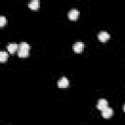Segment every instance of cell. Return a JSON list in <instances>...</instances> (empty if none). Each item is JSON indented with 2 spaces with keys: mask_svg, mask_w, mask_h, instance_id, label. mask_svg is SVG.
I'll return each mask as SVG.
<instances>
[{
  "mask_svg": "<svg viewBox=\"0 0 125 125\" xmlns=\"http://www.w3.org/2000/svg\"><path fill=\"white\" fill-rule=\"evenodd\" d=\"M112 114H113V110H112V108L109 107V106H107V107H105L104 109L102 110V115H103V117H104V118H109V117H111Z\"/></svg>",
  "mask_w": 125,
  "mask_h": 125,
  "instance_id": "3957f363",
  "label": "cell"
},
{
  "mask_svg": "<svg viewBox=\"0 0 125 125\" xmlns=\"http://www.w3.org/2000/svg\"><path fill=\"white\" fill-rule=\"evenodd\" d=\"M83 49H84V44H83V42L78 41V42L74 43V45H73V50H74V52H76V53H81V52L83 51Z\"/></svg>",
  "mask_w": 125,
  "mask_h": 125,
  "instance_id": "5b68a950",
  "label": "cell"
},
{
  "mask_svg": "<svg viewBox=\"0 0 125 125\" xmlns=\"http://www.w3.org/2000/svg\"><path fill=\"white\" fill-rule=\"evenodd\" d=\"M98 38H99L100 41L105 42L107 39H109V34H108L106 31H101V32L98 34Z\"/></svg>",
  "mask_w": 125,
  "mask_h": 125,
  "instance_id": "ba28073f",
  "label": "cell"
},
{
  "mask_svg": "<svg viewBox=\"0 0 125 125\" xmlns=\"http://www.w3.org/2000/svg\"><path fill=\"white\" fill-rule=\"evenodd\" d=\"M79 15H80V13H79L78 10H76V9H71V10L68 12V19H69V20H72V21H75V20L79 17Z\"/></svg>",
  "mask_w": 125,
  "mask_h": 125,
  "instance_id": "7a4b0ae2",
  "label": "cell"
},
{
  "mask_svg": "<svg viewBox=\"0 0 125 125\" xmlns=\"http://www.w3.org/2000/svg\"><path fill=\"white\" fill-rule=\"evenodd\" d=\"M8 53L7 52H5V51H1L0 52V62H6V60L8 59Z\"/></svg>",
  "mask_w": 125,
  "mask_h": 125,
  "instance_id": "30bf717a",
  "label": "cell"
},
{
  "mask_svg": "<svg viewBox=\"0 0 125 125\" xmlns=\"http://www.w3.org/2000/svg\"><path fill=\"white\" fill-rule=\"evenodd\" d=\"M30 46L26 42H21L19 44V50H18V56L20 58H25L28 56Z\"/></svg>",
  "mask_w": 125,
  "mask_h": 125,
  "instance_id": "6da1fadb",
  "label": "cell"
},
{
  "mask_svg": "<svg viewBox=\"0 0 125 125\" xmlns=\"http://www.w3.org/2000/svg\"><path fill=\"white\" fill-rule=\"evenodd\" d=\"M68 84H69V82H68V80H67V78L66 77H62L59 81H58V86L60 87V88H66L67 86H68Z\"/></svg>",
  "mask_w": 125,
  "mask_h": 125,
  "instance_id": "8992f818",
  "label": "cell"
},
{
  "mask_svg": "<svg viewBox=\"0 0 125 125\" xmlns=\"http://www.w3.org/2000/svg\"><path fill=\"white\" fill-rule=\"evenodd\" d=\"M7 49H8V52L11 53V54H14L16 53V51L18 52L19 50V45L16 44V43H10L7 45Z\"/></svg>",
  "mask_w": 125,
  "mask_h": 125,
  "instance_id": "277c9868",
  "label": "cell"
},
{
  "mask_svg": "<svg viewBox=\"0 0 125 125\" xmlns=\"http://www.w3.org/2000/svg\"><path fill=\"white\" fill-rule=\"evenodd\" d=\"M5 23H6V18L4 16H1L0 17V26H3Z\"/></svg>",
  "mask_w": 125,
  "mask_h": 125,
  "instance_id": "8fae6325",
  "label": "cell"
},
{
  "mask_svg": "<svg viewBox=\"0 0 125 125\" xmlns=\"http://www.w3.org/2000/svg\"><path fill=\"white\" fill-rule=\"evenodd\" d=\"M123 109H124V111H125V104H124V106H123Z\"/></svg>",
  "mask_w": 125,
  "mask_h": 125,
  "instance_id": "7c38bea8",
  "label": "cell"
},
{
  "mask_svg": "<svg viewBox=\"0 0 125 125\" xmlns=\"http://www.w3.org/2000/svg\"><path fill=\"white\" fill-rule=\"evenodd\" d=\"M39 5H40V3H39L38 0H32V1L29 2V4H28V6H29V8H30L31 10H37V9L39 8Z\"/></svg>",
  "mask_w": 125,
  "mask_h": 125,
  "instance_id": "9c48e42d",
  "label": "cell"
},
{
  "mask_svg": "<svg viewBox=\"0 0 125 125\" xmlns=\"http://www.w3.org/2000/svg\"><path fill=\"white\" fill-rule=\"evenodd\" d=\"M97 107L101 110L104 109L105 107H107V101L105 99H100L98 101V104H97Z\"/></svg>",
  "mask_w": 125,
  "mask_h": 125,
  "instance_id": "52a82bcc",
  "label": "cell"
}]
</instances>
